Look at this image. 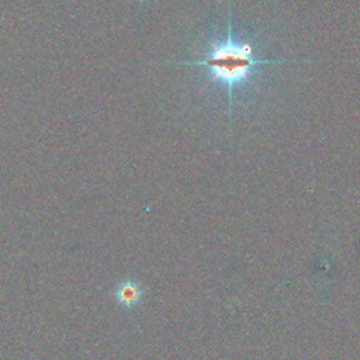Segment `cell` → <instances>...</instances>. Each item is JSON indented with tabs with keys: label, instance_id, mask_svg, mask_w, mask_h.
Listing matches in <instances>:
<instances>
[{
	"label": "cell",
	"instance_id": "cell-2",
	"mask_svg": "<svg viewBox=\"0 0 360 360\" xmlns=\"http://www.w3.org/2000/svg\"><path fill=\"white\" fill-rule=\"evenodd\" d=\"M141 295H142L141 287L136 283L129 281V280L120 284L115 291V297H117L118 302L124 307L135 305L141 300Z\"/></svg>",
	"mask_w": 360,
	"mask_h": 360
},
{
	"label": "cell",
	"instance_id": "cell-1",
	"mask_svg": "<svg viewBox=\"0 0 360 360\" xmlns=\"http://www.w3.org/2000/svg\"><path fill=\"white\" fill-rule=\"evenodd\" d=\"M288 62H301V60L257 58L255 53V46L249 41L235 37V34L232 32V21H231V11H229L225 37L222 39L212 41L205 49L202 58L195 60L172 62V65L198 66L205 69L212 82H217L225 87L226 96H228V110L231 114L235 90L250 82L257 66L267 65V63H288Z\"/></svg>",
	"mask_w": 360,
	"mask_h": 360
}]
</instances>
